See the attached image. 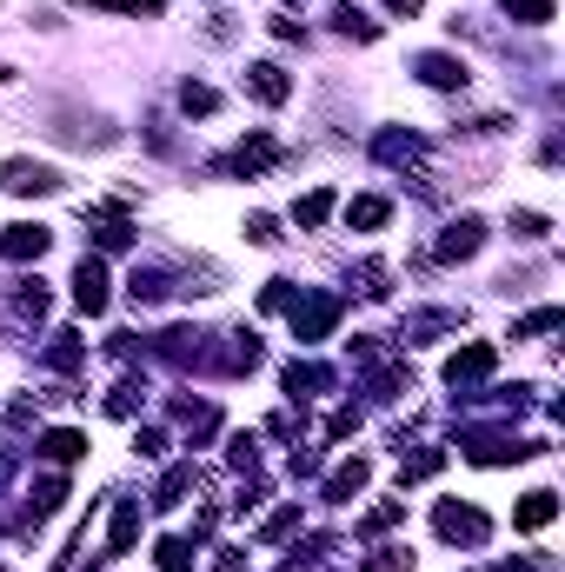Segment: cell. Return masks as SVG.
Instances as JSON below:
<instances>
[{"instance_id": "1", "label": "cell", "mask_w": 565, "mask_h": 572, "mask_svg": "<svg viewBox=\"0 0 565 572\" xmlns=\"http://www.w3.org/2000/svg\"><path fill=\"white\" fill-rule=\"evenodd\" d=\"M286 313H293V340H299V347H319V340H327L333 326H340L346 300H340V293H299Z\"/></svg>"}, {"instance_id": "2", "label": "cell", "mask_w": 565, "mask_h": 572, "mask_svg": "<svg viewBox=\"0 0 565 572\" xmlns=\"http://www.w3.org/2000/svg\"><path fill=\"white\" fill-rule=\"evenodd\" d=\"M433 533H439L446 546H486L493 520L479 513V506H452V500H439V506H433Z\"/></svg>"}, {"instance_id": "3", "label": "cell", "mask_w": 565, "mask_h": 572, "mask_svg": "<svg viewBox=\"0 0 565 572\" xmlns=\"http://www.w3.org/2000/svg\"><path fill=\"white\" fill-rule=\"evenodd\" d=\"M459 453H466L472 466H513V459H532L539 440H513V433H466Z\"/></svg>"}, {"instance_id": "4", "label": "cell", "mask_w": 565, "mask_h": 572, "mask_svg": "<svg viewBox=\"0 0 565 572\" xmlns=\"http://www.w3.org/2000/svg\"><path fill=\"white\" fill-rule=\"evenodd\" d=\"M493 366H499V353H493L486 340H472V347H459V353L446 360V386H452V393H472V386L493 380Z\"/></svg>"}, {"instance_id": "5", "label": "cell", "mask_w": 565, "mask_h": 572, "mask_svg": "<svg viewBox=\"0 0 565 572\" xmlns=\"http://www.w3.org/2000/svg\"><path fill=\"white\" fill-rule=\"evenodd\" d=\"M54 247V233L40 220H14V226H0V260H40Z\"/></svg>"}, {"instance_id": "6", "label": "cell", "mask_w": 565, "mask_h": 572, "mask_svg": "<svg viewBox=\"0 0 565 572\" xmlns=\"http://www.w3.org/2000/svg\"><path fill=\"white\" fill-rule=\"evenodd\" d=\"M73 306L80 313H107V267L94 260V254H80V267H73Z\"/></svg>"}, {"instance_id": "7", "label": "cell", "mask_w": 565, "mask_h": 572, "mask_svg": "<svg viewBox=\"0 0 565 572\" xmlns=\"http://www.w3.org/2000/svg\"><path fill=\"white\" fill-rule=\"evenodd\" d=\"M280 160V140L273 133H254V140H239L226 160H220V174H260V167H273Z\"/></svg>"}, {"instance_id": "8", "label": "cell", "mask_w": 565, "mask_h": 572, "mask_svg": "<svg viewBox=\"0 0 565 572\" xmlns=\"http://www.w3.org/2000/svg\"><path fill=\"white\" fill-rule=\"evenodd\" d=\"M0 180H8V194H60V174L54 167H40V160H8V174H0Z\"/></svg>"}, {"instance_id": "9", "label": "cell", "mask_w": 565, "mask_h": 572, "mask_svg": "<svg viewBox=\"0 0 565 572\" xmlns=\"http://www.w3.org/2000/svg\"><path fill=\"white\" fill-rule=\"evenodd\" d=\"M247 94H254L260 107H280V101L293 94V80H286V67H273V60H254V67H247Z\"/></svg>"}, {"instance_id": "10", "label": "cell", "mask_w": 565, "mask_h": 572, "mask_svg": "<svg viewBox=\"0 0 565 572\" xmlns=\"http://www.w3.org/2000/svg\"><path fill=\"white\" fill-rule=\"evenodd\" d=\"M327 386H333V366H319V360H293L286 366V399L293 406H306L313 393H327Z\"/></svg>"}, {"instance_id": "11", "label": "cell", "mask_w": 565, "mask_h": 572, "mask_svg": "<svg viewBox=\"0 0 565 572\" xmlns=\"http://www.w3.org/2000/svg\"><path fill=\"white\" fill-rule=\"evenodd\" d=\"M479 247H486V226H479V220H452L446 240H439V260L452 267V260H472Z\"/></svg>"}, {"instance_id": "12", "label": "cell", "mask_w": 565, "mask_h": 572, "mask_svg": "<svg viewBox=\"0 0 565 572\" xmlns=\"http://www.w3.org/2000/svg\"><path fill=\"white\" fill-rule=\"evenodd\" d=\"M552 520H558V493H545V486H539V493H526V500L513 506V526H519V533H545Z\"/></svg>"}, {"instance_id": "13", "label": "cell", "mask_w": 565, "mask_h": 572, "mask_svg": "<svg viewBox=\"0 0 565 572\" xmlns=\"http://www.w3.org/2000/svg\"><path fill=\"white\" fill-rule=\"evenodd\" d=\"M40 459H54V466H73L80 453H87V433H73V427H54V433H40V446H34Z\"/></svg>"}, {"instance_id": "14", "label": "cell", "mask_w": 565, "mask_h": 572, "mask_svg": "<svg viewBox=\"0 0 565 572\" xmlns=\"http://www.w3.org/2000/svg\"><path fill=\"white\" fill-rule=\"evenodd\" d=\"M413 67H420L426 87H466V60H452V54H420Z\"/></svg>"}, {"instance_id": "15", "label": "cell", "mask_w": 565, "mask_h": 572, "mask_svg": "<svg viewBox=\"0 0 565 572\" xmlns=\"http://www.w3.org/2000/svg\"><path fill=\"white\" fill-rule=\"evenodd\" d=\"M366 479H373V466H366V459H346V466H340V472L327 479V500H333V506L360 500V493H366Z\"/></svg>"}, {"instance_id": "16", "label": "cell", "mask_w": 565, "mask_h": 572, "mask_svg": "<svg viewBox=\"0 0 565 572\" xmlns=\"http://www.w3.org/2000/svg\"><path fill=\"white\" fill-rule=\"evenodd\" d=\"M133 539H140V500H120L114 506V533H107V559L133 552Z\"/></svg>"}, {"instance_id": "17", "label": "cell", "mask_w": 565, "mask_h": 572, "mask_svg": "<svg viewBox=\"0 0 565 572\" xmlns=\"http://www.w3.org/2000/svg\"><path fill=\"white\" fill-rule=\"evenodd\" d=\"M346 40H379V21H366V8H353V0H333V14H327Z\"/></svg>"}, {"instance_id": "18", "label": "cell", "mask_w": 565, "mask_h": 572, "mask_svg": "<svg viewBox=\"0 0 565 572\" xmlns=\"http://www.w3.org/2000/svg\"><path fill=\"white\" fill-rule=\"evenodd\" d=\"M187 486H193V459L167 466V472H160V486H153V506H180V500H187Z\"/></svg>"}, {"instance_id": "19", "label": "cell", "mask_w": 565, "mask_h": 572, "mask_svg": "<svg viewBox=\"0 0 565 572\" xmlns=\"http://www.w3.org/2000/svg\"><path fill=\"white\" fill-rule=\"evenodd\" d=\"M174 287H167V273H153V267H133V280H127V300L133 306H153V300H167Z\"/></svg>"}, {"instance_id": "20", "label": "cell", "mask_w": 565, "mask_h": 572, "mask_svg": "<svg viewBox=\"0 0 565 572\" xmlns=\"http://www.w3.org/2000/svg\"><path fill=\"white\" fill-rule=\"evenodd\" d=\"M293 220H299L306 233H313V226H327V220H333V187H313V194L293 207Z\"/></svg>"}, {"instance_id": "21", "label": "cell", "mask_w": 565, "mask_h": 572, "mask_svg": "<svg viewBox=\"0 0 565 572\" xmlns=\"http://www.w3.org/2000/svg\"><path fill=\"white\" fill-rule=\"evenodd\" d=\"M373 153H379V160H392V167H413V160H420V140H413V133H379V140H373Z\"/></svg>"}, {"instance_id": "22", "label": "cell", "mask_w": 565, "mask_h": 572, "mask_svg": "<svg viewBox=\"0 0 565 572\" xmlns=\"http://www.w3.org/2000/svg\"><path fill=\"white\" fill-rule=\"evenodd\" d=\"M220 366H226V373H254V366H260V340H254V334H233V347L220 353Z\"/></svg>"}, {"instance_id": "23", "label": "cell", "mask_w": 565, "mask_h": 572, "mask_svg": "<svg viewBox=\"0 0 565 572\" xmlns=\"http://www.w3.org/2000/svg\"><path fill=\"white\" fill-rule=\"evenodd\" d=\"M386 213H392L386 200H373V194H360V200L346 207V226H360V233H373V226H386Z\"/></svg>"}, {"instance_id": "24", "label": "cell", "mask_w": 565, "mask_h": 572, "mask_svg": "<svg viewBox=\"0 0 565 572\" xmlns=\"http://www.w3.org/2000/svg\"><path fill=\"white\" fill-rule=\"evenodd\" d=\"M14 313L21 319H47V287L40 280H14Z\"/></svg>"}, {"instance_id": "25", "label": "cell", "mask_w": 565, "mask_h": 572, "mask_svg": "<svg viewBox=\"0 0 565 572\" xmlns=\"http://www.w3.org/2000/svg\"><path fill=\"white\" fill-rule=\"evenodd\" d=\"M499 8H506V14H513L519 27H545V21L558 14V8H552V0H499Z\"/></svg>"}, {"instance_id": "26", "label": "cell", "mask_w": 565, "mask_h": 572, "mask_svg": "<svg viewBox=\"0 0 565 572\" xmlns=\"http://www.w3.org/2000/svg\"><path fill=\"white\" fill-rule=\"evenodd\" d=\"M153 559H160V572H193V546L187 539H160Z\"/></svg>"}, {"instance_id": "27", "label": "cell", "mask_w": 565, "mask_h": 572, "mask_svg": "<svg viewBox=\"0 0 565 572\" xmlns=\"http://www.w3.org/2000/svg\"><path fill=\"white\" fill-rule=\"evenodd\" d=\"M558 326H565V313H558V306H539V313H526V319L513 326V340H526V334H558Z\"/></svg>"}, {"instance_id": "28", "label": "cell", "mask_w": 565, "mask_h": 572, "mask_svg": "<svg viewBox=\"0 0 565 572\" xmlns=\"http://www.w3.org/2000/svg\"><path fill=\"white\" fill-rule=\"evenodd\" d=\"M140 399H146V386H140V380H120L114 399H107V413H114V420H133V406H140Z\"/></svg>"}, {"instance_id": "29", "label": "cell", "mask_w": 565, "mask_h": 572, "mask_svg": "<svg viewBox=\"0 0 565 572\" xmlns=\"http://www.w3.org/2000/svg\"><path fill=\"white\" fill-rule=\"evenodd\" d=\"M439 466H446V453H439V446H426V453H413L407 466H399V479H407V486H413V479H433Z\"/></svg>"}, {"instance_id": "30", "label": "cell", "mask_w": 565, "mask_h": 572, "mask_svg": "<svg viewBox=\"0 0 565 572\" xmlns=\"http://www.w3.org/2000/svg\"><path fill=\"white\" fill-rule=\"evenodd\" d=\"M60 500H67V479H40V486H34V520L60 513Z\"/></svg>"}, {"instance_id": "31", "label": "cell", "mask_w": 565, "mask_h": 572, "mask_svg": "<svg viewBox=\"0 0 565 572\" xmlns=\"http://www.w3.org/2000/svg\"><path fill=\"white\" fill-rule=\"evenodd\" d=\"M47 366L73 373V366H80V340H73V334H54V347H47Z\"/></svg>"}, {"instance_id": "32", "label": "cell", "mask_w": 565, "mask_h": 572, "mask_svg": "<svg viewBox=\"0 0 565 572\" xmlns=\"http://www.w3.org/2000/svg\"><path fill=\"white\" fill-rule=\"evenodd\" d=\"M180 107H187V114H213V107H220V94H213V87H200V80H187V87H180Z\"/></svg>"}, {"instance_id": "33", "label": "cell", "mask_w": 565, "mask_h": 572, "mask_svg": "<svg viewBox=\"0 0 565 572\" xmlns=\"http://www.w3.org/2000/svg\"><path fill=\"white\" fill-rule=\"evenodd\" d=\"M399 513H407V506H399V500H386V506H373V513L360 520V539H373V533H386V526H392Z\"/></svg>"}, {"instance_id": "34", "label": "cell", "mask_w": 565, "mask_h": 572, "mask_svg": "<svg viewBox=\"0 0 565 572\" xmlns=\"http://www.w3.org/2000/svg\"><path fill=\"white\" fill-rule=\"evenodd\" d=\"M293 300H299V293H293V280H267V287H260V306H267V313H286Z\"/></svg>"}, {"instance_id": "35", "label": "cell", "mask_w": 565, "mask_h": 572, "mask_svg": "<svg viewBox=\"0 0 565 572\" xmlns=\"http://www.w3.org/2000/svg\"><path fill=\"white\" fill-rule=\"evenodd\" d=\"M293 526H299V500H293V506H280V513H273V520L260 526V539H286Z\"/></svg>"}, {"instance_id": "36", "label": "cell", "mask_w": 565, "mask_h": 572, "mask_svg": "<svg viewBox=\"0 0 565 572\" xmlns=\"http://www.w3.org/2000/svg\"><path fill=\"white\" fill-rule=\"evenodd\" d=\"M360 433V406H340V413L327 420V440H353Z\"/></svg>"}, {"instance_id": "37", "label": "cell", "mask_w": 565, "mask_h": 572, "mask_svg": "<svg viewBox=\"0 0 565 572\" xmlns=\"http://www.w3.org/2000/svg\"><path fill=\"white\" fill-rule=\"evenodd\" d=\"M407 565H413V559L399 552V546H386V552H373V559H366V572H407Z\"/></svg>"}, {"instance_id": "38", "label": "cell", "mask_w": 565, "mask_h": 572, "mask_svg": "<svg viewBox=\"0 0 565 572\" xmlns=\"http://www.w3.org/2000/svg\"><path fill=\"white\" fill-rule=\"evenodd\" d=\"M545 226H552L545 213H513V233H519V240H545Z\"/></svg>"}, {"instance_id": "39", "label": "cell", "mask_w": 565, "mask_h": 572, "mask_svg": "<svg viewBox=\"0 0 565 572\" xmlns=\"http://www.w3.org/2000/svg\"><path fill=\"white\" fill-rule=\"evenodd\" d=\"M247 240H254V247H273V240H280V226H273L267 213H254V220H247Z\"/></svg>"}, {"instance_id": "40", "label": "cell", "mask_w": 565, "mask_h": 572, "mask_svg": "<svg viewBox=\"0 0 565 572\" xmlns=\"http://www.w3.org/2000/svg\"><path fill=\"white\" fill-rule=\"evenodd\" d=\"M140 453H146V459H160V453H167V433L146 427V433H140Z\"/></svg>"}, {"instance_id": "41", "label": "cell", "mask_w": 565, "mask_h": 572, "mask_svg": "<svg viewBox=\"0 0 565 572\" xmlns=\"http://www.w3.org/2000/svg\"><path fill=\"white\" fill-rule=\"evenodd\" d=\"M379 8H392V14H420V0H379Z\"/></svg>"}, {"instance_id": "42", "label": "cell", "mask_w": 565, "mask_h": 572, "mask_svg": "<svg viewBox=\"0 0 565 572\" xmlns=\"http://www.w3.org/2000/svg\"><path fill=\"white\" fill-rule=\"evenodd\" d=\"M14 479V453H0V486H8Z\"/></svg>"}, {"instance_id": "43", "label": "cell", "mask_w": 565, "mask_h": 572, "mask_svg": "<svg viewBox=\"0 0 565 572\" xmlns=\"http://www.w3.org/2000/svg\"><path fill=\"white\" fill-rule=\"evenodd\" d=\"M499 572H532V565H526V559H506V565H499Z\"/></svg>"}, {"instance_id": "44", "label": "cell", "mask_w": 565, "mask_h": 572, "mask_svg": "<svg viewBox=\"0 0 565 572\" xmlns=\"http://www.w3.org/2000/svg\"><path fill=\"white\" fill-rule=\"evenodd\" d=\"M226 572H233V565H226Z\"/></svg>"}]
</instances>
